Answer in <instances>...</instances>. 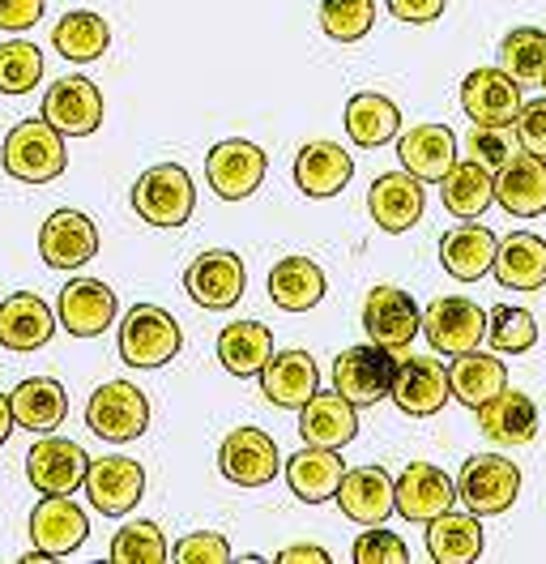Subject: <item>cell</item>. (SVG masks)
Segmentation results:
<instances>
[{
    "instance_id": "obj_25",
    "label": "cell",
    "mask_w": 546,
    "mask_h": 564,
    "mask_svg": "<svg viewBox=\"0 0 546 564\" xmlns=\"http://www.w3.org/2000/svg\"><path fill=\"white\" fill-rule=\"evenodd\" d=\"M461 107L474 124H512L521 111V86L504 69H474L461 82Z\"/></svg>"
},
{
    "instance_id": "obj_49",
    "label": "cell",
    "mask_w": 546,
    "mask_h": 564,
    "mask_svg": "<svg viewBox=\"0 0 546 564\" xmlns=\"http://www.w3.org/2000/svg\"><path fill=\"white\" fill-rule=\"evenodd\" d=\"M512 129H516V141H521V150H525V154L546 159V99L521 104L516 120H512Z\"/></svg>"
},
{
    "instance_id": "obj_23",
    "label": "cell",
    "mask_w": 546,
    "mask_h": 564,
    "mask_svg": "<svg viewBox=\"0 0 546 564\" xmlns=\"http://www.w3.org/2000/svg\"><path fill=\"white\" fill-rule=\"evenodd\" d=\"M478 427H482L487 441H495V445H504V449L529 445L534 432H538V406H534V398L521 393V389H500L495 398H487V402L478 406Z\"/></svg>"
},
{
    "instance_id": "obj_20",
    "label": "cell",
    "mask_w": 546,
    "mask_h": 564,
    "mask_svg": "<svg viewBox=\"0 0 546 564\" xmlns=\"http://www.w3.org/2000/svg\"><path fill=\"white\" fill-rule=\"evenodd\" d=\"M90 534V518L81 505H73L68 496H43L31 513V539L39 552H47L52 561L68 556L86 543Z\"/></svg>"
},
{
    "instance_id": "obj_53",
    "label": "cell",
    "mask_w": 546,
    "mask_h": 564,
    "mask_svg": "<svg viewBox=\"0 0 546 564\" xmlns=\"http://www.w3.org/2000/svg\"><path fill=\"white\" fill-rule=\"evenodd\" d=\"M9 432H13V406H9V393H0V445L9 441Z\"/></svg>"
},
{
    "instance_id": "obj_21",
    "label": "cell",
    "mask_w": 546,
    "mask_h": 564,
    "mask_svg": "<svg viewBox=\"0 0 546 564\" xmlns=\"http://www.w3.org/2000/svg\"><path fill=\"white\" fill-rule=\"evenodd\" d=\"M423 206H427V193H423V180L410 176V172H389L372 184L368 193V210H372V223L389 236H402L410 231L418 218H423Z\"/></svg>"
},
{
    "instance_id": "obj_35",
    "label": "cell",
    "mask_w": 546,
    "mask_h": 564,
    "mask_svg": "<svg viewBox=\"0 0 546 564\" xmlns=\"http://www.w3.org/2000/svg\"><path fill=\"white\" fill-rule=\"evenodd\" d=\"M427 556L436 564H474L482 556V522L478 513L444 509L427 522Z\"/></svg>"
},
{
    "instance_id": "obj_29",
    "label": "cell",
    "mask_w": 546,
    "mask_h": 564,
    "mask_svg": "<svg viewBox=\"0 0 546 564\" xmlns=\"http://www.w3.org/2000/svg\"><path fill=\"white\" fill-rule=\"evenodd\" d=\"M495 231L491 227H482L474 218H466L461 227H452L448 236L440 240V265L452 274V279L461 282H478L491 274V265H495Z\"/></svg>"
},
{
    "instance_id": "obj_24",
    "label": "cell",
    "mask_w": 546,
    "mask_h": 564,
    "mask_svg": "<svg viewBox=\"0 0 546 564\" xmlns=\"http://www.w3.org/2000/svg\"><path fill=\"white\" fill-rule=\"evenodd\" d=\"M52 334H56V313L47 308V300L18 291L0 304V347L4 351H39L52 343Z\"/></svg>"
},
{
    "instance_id": "obj_26",
    "label": "cell",
    "mask_w": 546,
    "mask_h": 564,
    "mask_svg": "<svg viewBox=\"0 0 546 564\" xmlns=\"http://www.w3.org/2000/svg\"><path fill=\"white\" fill-rule=\"evenodd\" d=\"M397 159L410 176H418L423 184H440L457 163V138L444 124H418L397 138Z\"/></svg>"
},
{
    "instance_id": "obj_34",
    "label": "cell",
    "mask_w": 546,
    "mask_h": 564,
    "mask_svg": "<svg viewBox=\"0 0 546 564\" xmlns=\"http://www.w3.org/2000/svg\"><path fill=\"white\" fill-rule=\"evenodd\" d=\"M9 406L13 423H22L26 432H56L68 415V393L56 377H26L9 393Z\"/></svg>"
},
{
    "instance_id": "obj_19",
    "label": "cell",
    "mask_w": 546,
    "mask_h": 564,
    "mask_svg": "<svg viewBox=\"0 0 546 564\" xmlns=\"http://www.w3.org/2000/svg\"><path fill=\"white\" fill-rule=\"evenodd\" d=\"M338 505L350 522L380 527V522H389V513H397V484L380 466L346 470L338 484Z\"/></svg>"
},
{
    "instance_id": "obj_51",
    "label": "cell",
    "mask_w": 546,
    "mask_h": 564,
    "mask_svg": "<svg viewBox=\"0 0 546 564\" xmlns=\"http://www.w3.org/2000/svg\"><path fill=\"white\" fill-rule=\"evenodd\" d=\"M444 4L448 0H389V13L406 26H432L444 13Z\"/></svg>"
},
{
    "instance_id": "obj_40",
    "label": "cell",
    "mask_w": 546,
    "mask_h": 564,
    "mask_svg": "<svg viewBox=\"0 0 546 564\" xmlns=\"http://www.w3.org/2000/svg\"><path fill=\"white\" fill-rule=\"evenodd\" d=\"M444 210L457 218H478L495 202V176L478 163H452V172L440 180Z\"/></svg>"
},
{
    "instance_id": "obj_5",
    "label": "cell",
    "mask_w": 546,
    "mask_h": 564,
    "mask_svg": "<svg viewBox=\"0 0 546 564\" xmlns=\"http://www.w3.org/2000/svg\"><path fill=\"white\" fill-rule=\"evenodd\" d=\"M86 423L90 432L111 441V445H129L136 436H145L150 427V402L133 381H107L90 393L86 402Z\"/></svg>"
},
{
    "instance_id": "obj_8",
    "label": "cell",
    "mask_w": 546,
    "mask_h": 564,
    "mask_svg": "<svg viewBox=\"0 0 546 564\" xmlns=\"http://www.w3.org/2000/svg\"><path fill=\"white\" fill-rule=\"evenodd\" d=\"M265 167H270V159H265V150H261L256 141L231 138V141H218V145L209 150V159H205V180H209V188H214L222 202H243V197H252V193L261 188Z\"/></svg>"
},
{
    "instance_id": "obj_22",
    "label": "cell",
    "mask_w": 546,
    "mask_h": 564,
    "mask_svg": "<svg viewBox=\"0 0 546 564\" xmlns=\"http://www.w3.org/2000/svg\"><path fill=\"white\" fill-rule=\"evenodd\" d=\"M299 436L307 445H320V449H346L359 436V406L346 402L338 389L334 393L316 389L299 406Z\"/></svg>"
},
{
    "instance_id": "obj_1",
    "label": "cell",
    "mask_w": 546,
    "mask_h": 564,
    "mask_svg": "<svg viewBox=\"0 0 546 564\" xmlns=\"http://www.w3.org/2000/svg\"><path fill=\"white\" fill-rule=\"evenodd\" d=\"M133 210L150 227L175 231L197 210V184L179 163H159V167L141 172V180L133 184Z\"/></svg>"
},
{
    "instance_id": "obj_42",
    "label": "cell",
    "mask_w": 546,
    "mask_h": 564,
    "mask_svg": "<svg viewBox=\"0 0 546 564\" xmlns=\"http://www.w3.org/2000/svg\"><path fill=\"white\" fill-rule=\"evenodd\" d=\"M487 343L500 355H521L538 343V321L529 308H516V304H500L487 313Z\"/></svg>"
},
{
    "instance_id": "obj_3",
    "label": "cell",
    "mask_w": 546,
    "mask_h": 564,
    "mask_svg": "<svg viewBox=\"0 0 546 564\" xmlns=\"http://www.w3.org/2000/svg\"><path fill=\"white\" fill-rule=\"evenodd\" d=\"M184 347L179 321L159 304H136L120 321V359L129 368H163Z\"/></svg>"
},
{
    "instance_id": "obj_9",
    "label": "cell",
    "mask_w": 546,
    "mask_h": 564,
    "mask_svg": "<svg viewBox=\"0 0 546 564\" xmlns=\"http://www.w3.org/2000/svg\"><path fill=\"white\" fill-rule=\"evenodd\" d=\"M86 470H90V454L65 436H43L26 454V479L43 496H68L86 488Z\"/></svg>"
},
{
    "instance_id": "obj_48",
    "label": "cell",
    "mask_w": 546,
    "mask_h": 564,
    "mask_svg": "<svg viewBox=\"0 0 546 564\" xmlns=\"http://www.w3.org/2000/svg\"><path fill=\"white\" fill-rule=\"evenodd\" d=\"M175 561L179 564H227L231 561V543H227V534H218V530H197V534H188V539L175 547Z\"/></svg>"
},
{
    "instance_id": "obj_18",
    "label": "cell",
    "mask_w": 546,
    "mask_h": 564,
    "mask_svg": "<svg viewBox=\"0 0 546 564\" xmlns=\"http://www.w3.org/2000/svg\"><path fill=\"white\" fill-rule=\"evenodd\" d=\"M393 484H397V513L406 522H423L427 527L432 518H440L444 509L457 505V484L444 475L440 466H432V462H410Z\"/></svg>"
},
{
    "instance_id": "obj_44",
    "label": "cell",
    "mask_w": 546,
    "mask_h": 564,
    "mask_svg": "<svg viewBox=\"0 0 546 564\" xmlns=\"http://www.w3.org/2000/svg\"><path fill=\"white\" fill-rule=\"evenodd\" d=\"M39 82H43V52L26 39L0 43V95H26Z\"/></svg>"
},
{
    "instance_id": "obj_13",
    "label": "cell",
    "mask_w": 546,
    "mask_h": 564,
    "mask_svg": "<svg viewBox=\"0 0 546 564\" xmlns=\"http://www.w3.org/2000/svg\"><path fill=\"white\" fill-rule=\"evenodd\" d=\"M389 398L397 402V411H406L414 420H427V415H436L444 402L452 398L448 368H444L436 355H410V359L397 364V372H393Z\"/></svg>"
},
{
    "instance_id": "obj_14",
    "label": "cell",
    "mask_w": 546,
    "mask_h": 564,
    "mask_svg": "<svg viewBox=\"0 0 546 564\" xmlns=\"http://www.w3.org/2000/svg\"><path fill=\"white\" fill-rule=\"evenodd\" d=\"M218 470L239 484V488H265L273 475L282 470V458H277V445H273L270 432L261 427H236L222 449H218Z\"/></svg>"
},
{
    "instance_id": "obj_46",
    "label": "cell",
    "mask_w": 546,
    "mask_h": 564,
    "mask_svg": "<svg viewBox=\"0 0 546 564\" xmlns=\"http://www.w3.org/2000/svg\"><path fill=\"white\" fill-rule=\"evenodd\" d=\"M466 154H470V163L487 167V172L495 176L504 163H512V159L521 154L516 129H512V124H478L474 133L466 138Z\"/></svg>"
},
{
    "instance_id": "obj_16",
    "label": "cell",
    "mask_w": 546,
    "mask_h": 564,
    "mask_svg": "<svg viewBox=\"0 0 546 564\" xmlns=\"http://www.w3.org/2000/svg\"><path fill=\"white\" fill-rule=\"evenodd\" d=\"M99 252V227L81 210H56L39 231V257L52 270H77Z\"/></svg>"
},
{
    "instance_id": "obj_36",
    "label": "cell",
    "mask_w": 546,
    "mask_h": 564,
    "mask_svg": "<svg viewBox=\"0 0 546 564\" xmlns=\"http://www.w3.org/2000/svg\"><path fill=\"white\" fill-rule=\"evenodd\" d=\"M341 475H346V462L338 458V449H320V445H307L286 462V484L307 505H320V500L338 496Z\"/></svg>"
},
{
    "instance_id": "obj_45",
    "label": "cell",
    "mask_w": 546,
    "mask_h": 564,
    "mask_svg": "<svg viewBox=\"0 0 546 564\" xmlns=\"http://www.w3.org/2000/svg\"><path fill=\"white\" fill-rule=\"evenodd\" d=\"M111 561L116 564H163L167 561V539L154 522H129L111 539Z\"/></svg>"
},
{
    "instance_id": "obj_54",
    "label": "cell",
    "mask_w": 546,
    "mask_h": 564,
    "mask_svg": "<svg viewBox=\"0 0 546 564\" xmlns=\"http://www.w3.org/2000/svg\"><path fill=\"white\" fill-rule=\"evenodd\" d=\"M543 90H546V69H543Z\"/></svg>"
},
{
    "instance_id": "obj_12",
    "label": "cell",
    "mask_w": 546,
    "mask_h": 564,
    "mask_svg": "<svg viewBox=\"0 0 546 564\" xmlns=\"http://www.w3.org/2000/svg\"><path fill=\"white\" fill-rule=\"evenodd\" d=\"M184 286L188 295L201 304V308H236L243 300V286H248V274H243V261L227 248H209L201 257H193V265L184 270Z\"/></svg>"
},
{
    "instance_id": "obj_17",
    "label": "cell",
    "mask_w": 546,
    "mask_h": 564,
    "mask_svg": "<svg viewBox=\"0 0 546 564\" xmlns=\"http://www.w3.org/2000/svg\"><path fill=\"white\" fill-rule=\"evenodd\" d=\"M116 291L99 279H73L56 300V317L73 338H99L116 321Z\"/></svg>"
},
{
    "instance_id": "obj_38",
    "label": "cell",
    "mask_w": 546,
    "mask_h": 564,
    "mask_svg": "<svg viewBox=\"0 0 546 564\" xmlns=\"http://www.w3.org/2000/svg\"><path fill=\"white\" fill-rule=\"evenodd\" d=\"M397 129H402V107L393 104L389 95H380V90H363V95H354L346 104V133L363 150L393 141Z\"/></svg>"
},
{
    "instance_id": "obj_39",
    "label": "cell",
    "mask_w": 546,
    "mask_h": 564,
    "mask_svg": "<svg viewBox=\"0 0 546 564\" xmlns=\"http://www.w3.org/2000/svg\"><path fill=\"white\" fill-rule=\"evenodd\" d=\"M52 43H56V52L65 61L86 65V61H99L102 52L111 47V26L102 22L99 13H90V9H73V13H65L52 26Z\"/></svg>"
},
{
    "instance_id": "obj_30",
    "label": "cell",
    "mask_w": 546,
    "mask_h": 564,
    "mask_svg": "<svg viewBox=\"0 0 546 564\" xmlns=\"http://www.w3.org/2000/svg\"><path fill=\"white\" fill-rule=\"evenodd\" d=\"M491 274L509 291H543L546 286V240L534 231H512L495 248Z\"/></svg>"
},
{
    "instance_id": "obj_52",
    "label": "cell",
    "mask_w": 546,
    "mask_h": 564,
    "mask_svg": "<svg viewBox=\"0 0 546 564\" xmlns=\"http://www.w3.org/2000/svg\"><path fill=\"white\" fill-rule=\"evenodd\" d=\"M277 561L282 564H329V552H325V547H312V543H299V547H286Z\"/></svg>"
},
{
    "instance_id": "obj_11",
    "label": "cell",
    "mask_w": 546,
    "mask_h": 564,
    "mask_svg": "<svg viewBox=\"0 0 546 564\" xmlns=\"http://www.w3.org/2000/svg\"><path fill=\"white\" fill-rule=\"evenodd\" d=\"M43 120L61 138H90L102 124V95L90 77H61L43 95Z\"/></svg>"
},
{
    "instance_id": "obj_32",
    "label": "cell",
    "mask_w": 546,
    "mask_h": 564,
    "mask_svg": "<svg viewBox=\"0 0 546 564\" xmlns=\"http://www.w3.org/2000/svg\"><path fill=\"white\" fill-rule=\"evenodd\" d=\"M325 270L312 257H282L270 270V300L282 313H307L325 300Z\"/></svg>"
},
{
    "instance_id": "obj_47",
    "label": "cell",
    "mask_w": 546,
    "mask_h": 564,
    "mask_svg": "<svg viewBox=\"0 0 546 564\" xmlns=\"http://www.w3.org/2000/svg\"><path fill=\"white\" fill-rule=\"evenodd\" d=\"M410 561V547L393 534V530L372 527L359 543H354V564H406Z\"/></svg>"
},
{
    "instance_id": "obj_4",
    "label": "cell",
    "mask_w": 546,
    "mask_h": 564,
    "mask_svg": "<svg viewBox=\"0 0 546 564\" xmlns=\"http://www.w3.org/2000/svg\"><path fill=\"white\" fill-rule=\"evenodd\" d=\"M516 496H521V470L500 454H474L457 475V500L478 518L509 513Z\"/></svg>"
},
{
    "instance_id": "obj_15",
    "label": "cell",
    "mask_w": 546,
    "mask_h": 564,
    "mask_svg": "<svg viewBox=\"0 0 546 564\" xmlns=\"http://www.w3.org/2000/svg\"><path fill=\"white\" fill-rule=\"evenodd\" d=\"M86 496H90V505L99 509L102 518H124L129 509L141 505V496H145V470H141V462L120 458V454L95 458L90 470H86Z\"/></svg>"
},
{
    "instance_id": "obj_28",
    "label": "cell",
    "mask_w": 546,
    "mask_h": 564,
    "mask_svg": "<svg viewBox=\"0 0 546 564\" xmlns=\"http://www.w3.org/2000/svg\"><path fill=\"white\" fill-rule=\"evenodd\" d=\"M495 202L512 218H538L546 214V159L538 154H516L495 172Z\"/></svg>"
},
{
    "instance_id": "obj_2",
    "label": "cell",
    "mask_w": 546,
    "mask_h": 564,
    "mask_svg": "<svg viewBox=\"0 0 546 564\" xmlns=\"http://www.w3.org/2000/svg\"><path fill=\"white\" fill-rule=\"evenodd\" d=\"M4 172L22 184H47L56 180L68 167V154H65V138L39 116V120H22L18 129H9L4 138Z\"/></svg>"
},
{
    "instance_id": "obj_50",
    "label": "cell",
    "mask_w": 546,
    "mask_h": 564,
    "mask_svg": "<svg viewBox=\"0 0 546 564\" xmlns=\"http://www.w3.org/2000/svg\"><path fill=\"white\" fill-rule=\"evenodd\" d=\"M43 18V0H0V31L18 35V31H31Z\"/></svg>"
},
{
    "instance_id": "obj_37",
    "label": "cell",
    "mask_w": 546,
    "mask_h": 564,
    "mask_svg": "<svg viewBox=\"0 0 546 564\" xmlns=\"http://www.w3.org/2000/svg\"><path fill=\"white\" fill-rule=\"evenodd\" d=\"M218 359L231 377H261V368L273 359V334L261 321H231L218 334Z\"/></svg>"
},
{
    "instance_id": "obj_27",
    "label": "cell",
    "mask_w": 546,
    "mask_h": 564,
    "mask_svg": "<svg viewBox=\"0 0 546 564\" xmlns=\"http://www.w3.org/2000/svg\"><path fill=\"white\" fill-rule=\"evenodd\" d=\"M350 176H354V163L338 141H307L295 154V184H299L304 197H316V202L338 197L350 184Z\"/></svg>"
},
{
    "instance_id": "obj_43",
    "label": "cell",
    "mask_w": 546,
    "mask_h": 564,
    "mask_svg": "<svg viewBox=\"0 0 546 564\" xmlns=\"http://www.w3.org/2000/svg\"><path fill=\"white\" fill-rule=\"evenodd\" d=\"M375 26V0H320V31L334 43H359Z\"/></svg>"
},
{
    "instance_id": "obj_31",
    "label": "cell",
    "mask_w": 546,
    "mask_h": 564,
    "mask_svg": "<svg viewBox=\"0 0 546 564\" xmlns=\"http://www.w3.org/2000/svg\"><path fill=\"white\" fill-rule=\"evenodd\" d=\"M261 389L273 406L282 411H299L307 398L320 389V372H316V359L307 351H277L261 368Z\"/></svg>"
},
{
    "instance_id": "obj_33",
    "label": "cell",
    "mask_w": 546,
    "mask_h": 564,
    "mask_svg": "<svg viewBox=\"0 0 546 564\" xmlns=\"http://www.w3.org/2000/svg\"><path fill=\"white\" fill-rule=\"evenodd\" d=\"M448 389L461 406L478 411L487 398H495L500 389H509V368L500 355L487 351H466L452 355V368H448Z\"/></svg>"
},
{
    "instance_id": "obj_41",
    "label": "cell",
    "mask_w": 546,
    "mask_h": 564,
    "mask_svg": "<svg viewBox=\"0 0 546 564\" xmlns=\"http://www.w3.org/2000/svg\"><path fill=\"white\" fill-rule=\"evenodd\" d=\"M500 69L509 73L516 86H534L543 82L546 69V31L538 26H516L500 43Z\"/></svg>"
},
{
    "instance_id": "obj_10",
    "label": "cell",
    "mask_w": 546,
    "mask_h": 564,
    "mask_svg": "<svg viewBox=\"0 0 546 564\" xmlns=\"http://www.w3.org/2000/svg\"><path fill=\"white\" fill-rule=\"evenodd\" d=\"M363 329L375 347L384 351H406L423 329V313L402 286H372L363 300Z\"/></svg>"
},
{
    "instance_id": "obj_7",
    "label": "cell",
    "mask_w": 546,
    "mask_h": 564,
    "mask_svg": "<svg viewBox=\"0 0 546 564\" xmlns=\"http://www.w3.org/2000/svg\"><path fill=\"white\" fill-rule=\"evenodd\" d=\"M393 372H397V359L384 347H350L334 359V389H338L346 402L354 406H375L389 398L393 389Z\"/></svg>"
},
{
    "instance_id": "obj_6",
    "label": "cell",
    "mask_w": 546,
    "mask_h": 564,
    "mask_svg": "<svg viewBox=\"0 0 546 564\" xmlns=\"http://www.w3.org/2000/svg\"><path fill=\"white\" fill-rule=\"evenodd\" d=\"M423 338L440 355L478 351L487 343V308L474 300H461V295L432 300L423 313Z\"/></svg>"
}]
</instances>
